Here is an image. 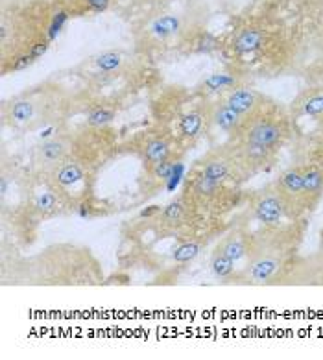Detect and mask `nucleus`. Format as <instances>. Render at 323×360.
Masks as SVG:
<instances>
[{"label":"nucleus","instance_id":"obj_28","mask_svg":"<svg viewBox=\"0 0 323 360\" xmlns=\"http://www.w3.org/2000/svg\"><path fill=\"white\" fill-rule=\"evenodd\" d=\"M137 2H159V0H137Z\"/></svg>","mask_w":323,"mask_h":360},{"label":"nucleus","instance_id":"obj_21","mask_svg":"<svg viewBox=\"0 0 323 360\" xmlns=\"http://www.w3.org/2000/svg\"><path fill=\"white\" fill-rule=\"evenodd\" d=\"M201 244L198 240H186L182 242L179 246L174 250V261L177 262H191L200 255Z\"/></svg>","mask_w":323,"mask_h":360},{"label":"nucleus","instance_id":"obj_18","mask_svg":"<svg viewBox=\"0 0 323 360\" xmlns=\"http://www.w3.org/2000/svg\"><path fill=\"white\" fill-rule=\"evenodd\" d=\"M177 32H179V19L176 15H163L150 25V34L156 35L157 39H168Z\"/></svg>","mask_w":323,"mask_h":360},{"label":"nucleus","instance_id":"obj_14","mask_svg":"<svg viewBox=\"0 0 323 360\" xmlns=\"http://www.w3.org/2000/svg\"><path fill=\"white\" fill-rule=\"evenodd\" d=\"M216 250H220L224 255L229 257L231 261L239 262L240 259L248 257V237H242L239 233H231L222 238Z\"/></svg>","mask_w":323,"mask_h":360},{"label":"nucleus","instance_id":"obj_23","mask_svg":"<svg viewBox=\"0 0 323 360\" xmlns=\"http://www.w3.org/2000/svg\"><path fill=\"white\" fill-rule=\"evenodd\" d=\"M122 63V56L117 54V52H103L102 56L96 58V65H99V69L106 70V72H113V70H117Z\"/></svg>","mask_w":323,"mask_h":360},{"label":"nucleus","instance_id":"obj_12","mask_svg":"<svg viewBox=\"0 0 323 360\" xmlns=\"http://www.w3.org/2000/svg\"><path fill=\"white\" fill-rule=\"evenodd\" d=\"M244 120L246 119H242L239 113H235L229 105L225 104L224 100L218 102V104L211 109V122L215 124L216 128L222 129L224 134L231 135V137L242 128Z\"/></svg>","mask_w":323,"mask_h":360},{"label":"nucleus","instance_id":"obj_20","mask_svg":"<svg viewBox=\"0 0 323 360\" xmlns=\"http://www.w3.org/2000/svg\"><path fill=\"white\" fill-rule=\"evenodd\" d=\"M115 119V111L106 105H96L87 113V124L91 128H103Z\"/></svg>","mask_w":323,"mask_h":360},{"label":"nucleus","instance_id":"obj_11","mask_svg":"<svg viewBox=\"0 0 323 360\" xmlns=\"http://www.w3.org/2000/svg\"><path fill=\"white\" fill-rule=\"evenodd\" d=\"M191 203L186 202L185 198H177L174 202H170L167 207L163 209L159 212V218H157V222L163 229H167V231H174V229H179V227L185 224L186 217H189V211H191Z\"/></svg>","mask_w":323,"mask_h":360},{"label":"nucleus","instance_id":"obj_7","mask_svg":"<svg viewBox=\"0 0 323 360\" xmlns=\"http://www.w3.org/2000/svg\"><path fill=\"white\" fill-rule=\"evenodd\" d=\"M250 211L251 217L265 227L281 226L283 220H289L283 198L279 196L274 183H270L265 188L257 191L250 198Z\"/></svg>","mask_w":323,"mask_h":360},{"label":"nucleus","instance_id":"obj_25","mask_svg":"<svg viewBox=\"0 0 323 360\" xmlns=\"http://www.w3.org/2000/svg\"><path fill=\"white\" fill-rule=\"evenodd\" d=\"M82 6H84V10L87 11H103L109 6V0H80Z\"/></svg>","mask_w":323,"mask_h":360},{"label":"nucleus","instance_id":"obj_19","mask_svg":"<svg viewBox=\"0 0 323 360\" xmlns=\"http://www.w3.org/2000/svg\"><path fill=\"white\" fill-rule=\"evenodd\" d=\"M211 270L218 279H229L235 274V261H231L220 250H215L211 257Z\"/></svg>","mask_w":323,"mask_h":360},{"label":"nucleus","instance_id":"obj_2","mask_svg":"<svg viewBox=\"0 0 323 360\" xmlns=\"http://www.w3.org/2000/svg\"><path fill=\"white\" fill-rule=\"evenodd\" d=\"M50 25L49 6L39 2L32 8L13 10L4 13L0 20V50L2 67L13 63L20 56L30 54L35 45L46 41L44 34Z\"/></svg>","mask_w":323,"mask_h":360},{"label":"nucleus","instance_id":"obj_10","mask_svg":"<svg viewBox=\"0 0 323 360\" xmlns=\"http://www.w3.org/2000/svg\"><path fill=\"white\" fill-rule=\"evenodd\" d=\"M265 98V94H260L259 91L251 89L248 85H236V87L227 91L222 100H224L225 104L229 105L235 113H239L242 119H248L255 109L262 104V100Z\"/></svg>","mask_w":323,"mask_h":360},{"label":"nucleus","instance_id":"obj_4","mask_svg":"<svg viewBox=\"0 0 323 360\" xmlns=\"http://www.w3.org/2000/svg\"><path fill=\"white\" fill-rule=\"evenodd\" d=\"M200 174L218 185H240L250 178L229 144L211 150L200 161Z\"/></svg>","mask_w":323,"mask_h":360},{"label":"nucleus","instance_id":"obj_22","mask_svg":"<svg viewBox=\"0 0 323 360\" xmlns=\"http://www.w3.org/2000/svg\"><path fill=\"white\" fill-rule=\"evenodd\" d=\"M56 193H58V191H46V193L39 194L37 200H35V207H37V211H41L43 214H52V212L58 211L59 203H61V198Z\"/></svg>","mask_w":323,"mask_h":360},{"label":"nucleus","instance_id":"obj_9","mask_svg":"<svg viewBox=\"0 0 323 360\" xmlns=\"http://www.w3.org/2000/svg\"><path fill=\"white\" fill-rule=\"evenodd\" d=\"M292 122L296 120H322L323 122V87H310L298 94L290 105Z\"/></svg>","mask_w":323,"mask_h":360},{"label":"nucleus","instance_id":"obj_16","mask_svg":"<svg viewBox=\"0 0 323 360\" xmlns=\"http://www.w3.org/2000/svg\"><path fill=\"white\" fill-rule=\"evenodd\" d=\"M172 153V144L168 143L165 137H153L150 139L144 146V161H146L150 167L157 163H163L170 159Z\"/></svg>","mask_w":323,"mask_h":360},{"label":"nucleus","instance_id":"obj_1","mask_svg":"<svg viewBox=\"0 0 323 360\" xmlns=\"http://www.w3.org/2000/svg\"><path fill=\"white\" fill-rule=\"evenodd\" d=\"M298 222L292 226H272L248 237V281L255 285H265L277 276L281 268L286 266L290 255L301 240L298 233Z\"/></svg>","mask_w":323,"mask_h":360},{"label":"nucleus","instance_id":"obj_26","mask_svg":"<svg viewBox=\"0 0 323 360\" xmlns=\"http://www.w3.org/2000/svg\"><path fill=\"white\" fill-rule=\"evenodd\" d=\"M312 163L319 165V167L323 168V144H316V152H314Z\"/></svg>","mask_w":323,"mask_h":360},{"label":"nucleus","instance_id":"obj_17","mask_svg":"<svg viewBox=\"0 0 323 360\" xmlns=\"http://www.w3.org/2000/svg\"><path fill=\"white\" fill-rule=\"evenodd\" d=\"M205 128V115L194 109L191 113H186L182 120H179V134L185 139H196L200 137L201 131Z\"/></svg>","mask_w":323,"mask_h":360},{"label":"nucleus","instance_id":"obj_6","mask_svg":"<svg viewBox=\"0 0 323 360\" xmlns=\"http://www.w3.org/2000/svg\"><path fill=\"white\" fill-rule=\"evenodd\" d=\"M183 198L191 203L192 207L205 209V211H220L222 207L229 205L231 191L229 185H218L205 179L198 172L192 179H186Z\"/></svg>","mask_w":323,"mask_h":360},{"label":"nucleus","instance_id":"obj_27","mask_svg":"<svg viewBox=\"0 0 323 360\" xmlns=\"http://www.w3.org/2000/svg\"><path fill=\"white\" fill-rule=\"evenodd\" d=\"M318 144H323V122H322V128L318 131Z\"/></svg>","mask_w":323,"mask_h":360},{"label":"nucleus","instance_id":"obj_5","mask_svg":"<svg viewBox=\"0 0 323 360\" xmlns=\"http://www.w3.org/2000/svg\"><path fill=\"white\" fill-rule=\"evenodd\" d=\"M274 187L283 198L289 220L296 222L310 212L307 191H305V163L294 165L281 172L279 178L274 181Z\"/></svg>","mask_w":323,"mask_h":360},{"label":"nucleus","instance_id":"obj_24","mask_svg":"<svg viewBox=\"0 0 323 360\" xmlns=\"http://www.w3.org/2000/svg\"><path fill=\"white\" fill-rule=\"evenodd\" d=\"M205 85L209 87V91H216V89H233L235 85H233V79L229 76L225 75H215L211 78L207 79Z\"/></svg>","mask_w":323,"mask_h":360},{"label":"nucleus","instance_id":"obj_13","mask_svg":"<svg viewBox=\"0 0 323 360\" xmlns=\"http://www.w3.org/2000/svg\"><path fill=\"white\" fill-rule=\"evenodd\" d=\"M262 45H265V32L259 28H244L233 39V50L239 54H250Z\"/></svg>","mask_w":323,"mask_h":360},{"label":"nucleus","instance_id":"obj_3","mask_svg":"<svg viewBox=\"0 0 323 360\" xmlns=\"http://www.w3.org/2000/svg\"><path fill=\"white\" fill-rule=\"evenodd\" d=\"M292 124L294 122L290 111L265 98L262 104L244 120L242 128L231 137V141L262 146L279 153L292 134Z\"/></svg>","mask_w":323,"mask_h":360},{"label":"nucleus","instance_id":"obj_8","mask_svg":"<svg viewBox=\"0 0 323 360\" xmlns=\"http://www.w3.org/2000/svg\"><path fill=\"white\" fill-rule=\"evenodd\" d=\"M72 153V141L67 135H59L44 141L43 144L35 150V163L44 170H54L58 165H61L65 159L70 158Z\"/></svg>","mask_w":323,"mask_h":360},{"label":"nucleus","instance_id":"obj_15","mask_svg":"<svg viewBox=\"0 0 323 360\" xmlns=\"http://www.w3.org/2000/svg\"><path fill=\"white\" fill-rule=\"evenodd\" d=\"M8 119L15 126H28L35 119V104L28 98H15L8 108Z\"/></svg>","mask_w":323,"mask_h":360}]
</instances>
